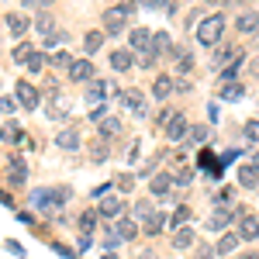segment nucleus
I'll use <instances>...</instances> for the list:
<instances>
[{
    "label": "nucleus",
    "mask_w": 259,
    "mask_h": 259,
    "mask_svg": "<svg viewBox=\"0 0 259 259\" xmlns=\"http://www.w3.org/2000/svg\"><path fill=\"white\" fill-rule=\"evenodd\" d=\"M132 14H135V4H132V0H124V4H121V7H107V11H104V35H121V31H124V21L132 18Z\"/></svg>",
    "instance_id": "obj_1"
},
{
    "label": "nucleus",
    "mask_w": 259,
    "mask_h": 259,
    "mask_svg": "<svg viewBox=\"0 0 259 259\" xmlns=\"http://www.w3.org/2000/svg\"><path fill=\"white\" fill-rule=\"evenodd\" d=\"M221 35H225V14H211V18H204L197 24V41L204 45V49L218 45Z\"/></svg>",
    "instance_id": "obj_2"
},
{
    "label": "nucleus",
    "mask_w": 259,
    "mask_h": 259,
    "mask_svg": "<svg viewBox=\"0 0 259 259\" xmlns=\"http://www.w3.org/2000/svg\"><path fill=\"white\" fill-rule=\"evenodd\" d=\"M14 97H18V104L21 107H24V111H35V107H38V90H35V87H31V83H24L21 80L18 83V90H14Z\"/></svg>",
    "instance_id": "obj_3"
},
{
    "label": "nucleus",
    "mask_w": 259,
    "mask_h": 259,
    "mask_svg": "<svg viewBox=\"0 0 259 259\" xmlns=\"http://www.w3.org/2000/svg\"><path fill=\"white\" fill-rule=\"evenodd\" d=\"M66 76H69V80H76V83L97 80V73H94V62H90V59H76V62H73V69H69Z\"/></svg>",
    "instance_id": "obj_4"
},
{
    "label": "nucleus",
    "mask_w": 259,
    "mask_h": 259,
    "mask_svg": "<svg viewBox=\"0 0 259 259\" xmlns=\"http://www.w3.org/2000/svg\"><path fill=\"white\" fill-rule=\"evenodd\" d=\"M7 177H11V183H18V187L28 183V166H24L21 156H11V159H7Z\"/></svg>",
    "instance_id": "obj_5"
},
{
    "label": "nucleus",
    "mask_w": 259,
    "mask_h": 259,
    "mask_svg": "<svg viewBox=\"0 0 259 259\" xmlns=\"http://www.w3.org/2000/svg\"><path fill=\"white\" fill-rule=\"evenodd\" d=\"M118 100L132 111V114H145V111H149V107H145V100H142V94L135 90V87H132V90H124V94H118Z\"/></svg>",
    "instance_id": "obj_6"
},
{
    "label": "nucleus",
    "mask_w": 259,
    "mask_h": 259,
    "mask_svg": "<svg viewBox=\"0 0 259 259\" xmlns=\"http://www.w3.org/2000/svg\"><path fill=\"white\" fill-rule=\"evenodd\" d=\"M128 41H132V49L142 56V52H149V49H152V31H149V28H132Z\"/></svg>",
    "instance_id": "obj_7"
},
{
    "label": "nucleus",
    "mask_w": 259,
    "mask_h": 259,
    "mask_svg": "<svg viewBox=\"0 0 259 259\" xmlns=\"http://www.w3.org/2000/svg\"><path fill=\"white\" fill-rule=\"evenodd\" d=\"M135 66V56L128 52V49H114L111 52V69H118V73H128Z\"/></svg>",
    "instance_id": "obj_8"
},
{
    "label": "nucleus",
    "mask_w": 259,
    "mask_h": 259,
    "mask_svg": "<svg viewBox=\"0 0 259 259\" xmlns=\"http://www.w3.org/2000/svg\"><path fill=\"white\" fill-rule=\"evenodd\" d=\"M239 218H242L239 239H242V242H249V239H259V221L252 218V214H245V211H239Z\"/></svg>",
    "instance_id": "obj_9"
},
{
    "label": "nucleus",
    "mask_w": 259,
    "mask_h": 259,
    "mask_svg": "<svg viewBox=\"0 0 259 259\" xmlns=\"http://www.w3.org/2000/svg\"><path fill=\"white\" fill-rule=\"evenodd\" d=\"M56 145H59V149H69V152L80 149V132H76V128H62V132H56Z\"/></svg>",
    "instance_id": "obj_10"
},
{
    "label": "nucleus",
    "mask_w": 259,
    "mask_h": 259,
    "mask_svg": "<svg viewBox=\"0 0 259 259\" xmlns=\"http://www.w3.org/2000/svg\"><path fill=\"white\" fill-rule=\"evenodd\" d=\"M169 187H177V177H173V173H159V177H152V187H149V190H152L156 197H166Z\"/></svg>",
    "instance_id": "obj_11"
},
{
    "label": "nucleus",
    "mask_w": 259,
    "mask_h": 259,
    "mask_svg": "<svg viewBox=\"0 0 259 259\" xmlns=\"http://www.w3.org/2000/svg\"><path fill=\"white\" fill-rule=\"evenodd\" d=\"M187 132H190V128H187V118L177 111V118L166 124V135H169V142H183V135H187Z\"/></svg>",
    "instance_id": "obj_12"
},
{
    "label": "nucleus",
    "mask_w": 259,
    "mask_h": 259,
    "mask_svg": "<svg viewBox=\"0 0 259 259\" xmlns=\"http://www.w3.org/2000/svg\"><path fill=\"white\" fill-rule=\"evenodd\" d=\"M239 235H235V232H225V235H221L218 242H214V252H218V256H228V252H235V249H239Z\"/></svg>",
    "instance_id": "obj_13"
},
{
    "label": "nucleus",
    "mask_w": 259,
    "mask_h": 259,
    "mask_svg": "<svg viewBox=\"0 0 259 259\" xmlns=\"http://www.w3.org/2000/svg\"><path fill=\"white\" fill-rule=\"evenodd\" d=\"M173 87H177V83H173V76H169V73L156 76V83H152V94H156V100H166L169 94H173Z\"/></svg>",
    "instance_id": "obj_14"
},
{
    "label": "nucleus",
    "mask_w": 259,
    "mask_h": 259,
    "mask_svg": "<svg viewBox=\"0 0 259 259\" xmlns=\"http://www.w3.org/2000/svg\"><path fill=\"white\" fill-rule=\"evenodd\" d=\"M121 207H124L121 197H104V200H100V214H104V218H114V221H118L121 218Z\"/></svg>",
    "instance_id": "obj_15"
},
{
    "label": "nucleus",
    "mask_w": 259,
    "mask_h": 259,
    "mask_svg": "<svg viewBox=\"0 0 259 259\" xmlns=\"http://www.w3.org/2000/svg\"><path fill=\"white\" fill-rule=\"evenodd\" d=\"M28 24H31V21L24 18V14H7V31H11L14 38H21V35L28 31Z\"/></svg>",
    "instance_id": "obj_16"
},
{
    "label": "nucleus",
    "mask_w": 259,
    "mask_h": 259,
    "mask_svg": "<svg viewBox=\"0 0 259 259\" xmlns=\"http://www.w3.org/2000/svg\"><path fill=\"white\" fill-rule=\"evenodd\" d=\"M232 218H239V214H232V211H228V207H225V211H214V214H211V218H207V228H214V232H221V228H228V221Z\"/></svg>",
    "instance_id": "obj_17"
},
{
    "label": "nucleus",
    "mask_w": 259,
    "mask_h": 259,
    "mask_svg": "<svg viewBox=\"0 0 259 259\" xmlns=\"http://www.w3.org/2000/svg\"><path fill=\"white\" fill-rule=\"evenodd\" d=\"M235 28L245 31V35H249V31L256 35V31H259V14H256V11H252V14H239V18H235Z\"/></svg>",
    "instance_id": "obj_18"
},
{
    "label": "nucleus",
    "mask_w": 259,
    "mask_h": 259,
    "mask_svg": "<svg viewBox=\"0 0 259 259\" xmlns=\"http://www.w3.org/2000/svg\"><path fill=\"white\" fill-rule=\"evenodd\" d=\"M114 232H118L121 242H124V239H135V235H139V225H135V221H128V218H118V221H114Z\"/></svg>",
    "instance_id": "obj_19"
},
{
    "label": "nucleus",
    "mask_w": 259,
    "mask_h": 259,
    "mask_svg": "<svg viewBox=\"0 0 259 259\" xmlns=\"http://www.w3.org/2000/svg\"><path fill=\"white\" fill-rule=\"evenodd\" d=\"M118 132H121V121L118 118H104V121H100V142L118 139Z\"/></svg>",
    "instance_id": "obj_20"
},
{
    "label": "nucleus",
    "mask_w": 259,
    "mask_h": 259,
    "mask_svg": "<svg viewBox=\"0 0 259 259\" xmlns=\"http://www.w3.org/2000/svg\"><path fill=\"white\" fill-rule=\"evenodd\" d=\"M35 31L45 35V38H52V35H56V18H52V14H38V18H35Z\"/></svg>",
    "instance_id": "obj_21"
},
{
    "label": "nucleus",
    "mask_w": 259,
    "mask_h": 259,
    "mask_svg": "<svg viewBox=\"0 0 259 259\" xmlns=\"http://www.w3.org/2000/svg\"><path fill=\"white\" fill-rule=\"evenodd\" d=\"M104 31H87L83 35V49H87V56H94V52H100V45H104Z\"/></svg>",
    "instance_id": "obj_22"
},
{
    "label": "nucleus",
    "mask_w": 259,
    "mask_h": 259,
    "mask_svg": "<svg viewBox=\"0 0 259 259\" xmlns=\"http://www.w3.org/2000/svg\"><path fill=\"white\" fill-rule=\"evenodd\" d=\"M0 142H24V128L14 124V121H7V124L0 128Z\"/></svg>",
    "instance_id": "obj_23"
},
{
    "label": "nucleus",
    "mask_w": 259,
    "mask_h": 259,
    "mask_svg": "<svg viewBox=\"0 0 259 259\" xmlns=\"http://www.w3.org/2000/svg\"><path fill=\"white\" fill-rule=\"evenodd\" d=\"M73 62H76V59H69V52H66V49H59V52H52V56H49V66H52V69H66V73H69V69H73Z\"/></svg>",
    "instance_id": "obj_24"
},
{
    "label": "nucleus",
    "mask_w": 259,
    "mask_h": 259,
    "mask_svg": "<svg viewBox=\"0 0 259 259\" xmlns=\"http://www.w3.org/2000/svg\"><path fill=\"white\" fill-rule=\"evenodd\" d=\"M169 49H173L169 35H166V31H156V35H152V52H156V56H162V52L169 56Z\"/></svg>",
    "instance_id": "obj_25"
},
{
    "label": "nucleus",
    "mask_w": 259,
    "mask_h": 259,
    "mask_svg": "<svg viewBox=\"0 0 259 259\" xmlns=\"http://www.w3.org/2000/svg\"><path fill=\"white\" fill-rule=\"evenodd\" d=\"M173 245L177 249H190L194 245V228H177L173 232Z\"/></svg>",
    "instance_id": "obj_26"
},
{
    "label": "nucleus",
    "mask_w": 259,
    "mask_h": 259,
    "mask_svg": "<svg viewBox=\"0 0 259 259\" xmlns=\"http://www.w3.org/2000/svg\"><path fill=\"white\" fill-rule=\"evenodd\" d=\"M104 90H107V83H104V80H90V83H87V97L94 100V104H104Z\"/></svg>",
    "instance_id": "obj_27"
},
{
    "label": "nucleus",
    "mask_w": 259,
    "mask_h": 259,
    "mask_svg": "<svg viewBox=\"0 0 259 259\" xmlns=\"http://www.w3.org/2000/svg\"><path fill=\"white\" fill-rule=\"evenodd\" d=\"M239 183H242V187H256V183H259V169H256V166H242V169H239Z\"/></svg>",
    "instance_id": "obj_28"
},
{
    "label": "nucleus",
    "mask_w": 259,
    "mask_h": 259,
    "mask_svg": "<svg viewBox=\"0 0 259 259\" xmlns=\"http://www.w3.org/2000/svg\"><path fill=\"white\" fill-rule=\"evenodd\" d=\"M221 97L225 100H242L245 97V87H239V83H221Z\"/></svg>",
    "instance_id": "obj_29"
},
{
    "label": "nucleus",
    "mask_w": 259,
    "mask_h": 259,
    "mask_svg": "<svg viewBox=\"0 0 259 259\" xmlns=\"http://www.w3.org/2000/svg\"><path fill=\"white\" fill-rule=\"evenodd\" d=\"M97 214H100V211H83V214H80V232H83V235H90V232L97 228Z\"/></svg>",
    "instance_id": "obj_30"
},
{
    "label": "nucleus",
    "mask_w": 259,
    "mask_h": 259,
    "mask_svg": "<svg viewBox=\"0 0 259 259\" xmlns=\"http://www.w3.org/2000/svg\"><path fill=\"white\" fill-rule=\"evenodd\" d=\"M232 59H242L239 49H235V45H225L218 56H214V66H225V62H232Z\"/></svg>",
    "instance_id": "obj_31"
},
{
    "label": "nucleus",
    "mask_w": 259,
    "mask_h": 259,
    "mask_svg": "<svg viewBox=\"0 0 259 259\" xmlns=\"http://www.w3.org/2000/svg\"><path fill=\"white\" fill-rule=\"evenodd\" d=\"M187 221H190V207H183V204H180L177 211L169 214V228H180V225H187Z\"/></svg>",
    "instance_id": "obj_32"
},
{
    "label": "nucleus",
    "mask_w": 259,
    "mask_h": 259,
    "mask_svg": "<svg viewBox=\"0 0 259 259\" xmlns=\"http://www.w3.org/2000/svg\"><path fill=\"white\" fill-rule=\"evenodd\" d=\"M152 214H156V211H152V204H149V200H139V204H135V218H139L142 225L152 218Z\"/></svg>",
    "instance_id": "obj_33"
},
{
    "label": "nucleus",
    "mask_w": 259,
    "mask_h": 259,
    "mask_svg": "<svg viewBox=\"0 0 259 259\" xmlns=\"http://www.w3.org/2000/svg\"><path fill=\"white\" fill-rule=\"evenodd\" d=\"M49 197H52V204H66V200L73 197V190H69V187H52Z\"/></svg>",
    "instance_id": "obj_34"
},
{
    "label": "nucleus",
    "mask_w": 259,
    "mask_h": 259,
    "mask_svg": "<svg viewBox=\"0 0 259 259\" xmlns=\"http://www.w3.org/2000/svg\"><path fill=\"white\" fill-rule=\"evenodd\" d=\"M162 225H166V214H159V211H156L152 218L145 221V232H149V235H156V232H162Z\"/></svg>",
    "instance_id": "obj_35"
},
{
    "label": "nucleus",
    "mask_w": 259,
    "mask_h": 259,
    "mask_svg": "<svg viewBox=\"0 0 259 259\" xmlns=\"http://www.w3.org/2000/svg\"><path fill=\"white\" fill-rule=\"evenodd\" d=\"M31 52H35V49H31L28 41H21V45H14V62H28V59H31Z\"/></svg>",
    "instance_id": "obj_36"
},
{
    "label": "nucleus",
    "mask_w": 259,
    "mask_h": 259,
    "mask_svg": "<svg viewBox=\"0 0 259 259\" xmlns=\"http://www.w3.org/2000/svg\"><path fill=\"white\" fill-rule=\"evenodd\" d=\"M24 66H28V73H41L45 69V56L41 52H31V59L24 62Z\"/></svg>",
    "instance_id": "obj_37"
},
{
    "label": "nucleus",
    "mask_w": 259,
    "mask_h": 259,
    "mask_svg": "<svg viewBox=\"0 0 259 259\" xmlns=\"http://www.w3.org/2000/svg\"><path fill=\"white\" fill-rule=\"evenodd\" d=\"M207 135H211V132H207L204 124H197V128H190V145H200V142H207Z\"/></svg>",
    "instance_id": "obj_38"
},
{
    "label": "nucleus",
    "mask_w": 259,
    "mask_h": 259,
    "mask_svg": "<svg viewBox=\"0 0 259 259\" xmlns=\"http://www.w3.org/2000/svg\"><path fill=\"white\" fill-rule=\"evenodd\" d=\"M90 152H94V162H107V142H97Z\"/></svg>",
    "instance_id": "obj_39"
},
{
    "label": "nucleus",
    "mask_w": 259,
    "mask_h": 259,
    "mask_svg": "<svg viewBox=\"0 0 259 259\" xmlns=\"http://www.w3.org/2000/svg\"><path fill=\"white\" fill-rule=\"evenodd\" d=\"M18 107V97H0V114H14Z\"/></svg>",
    "instance_id": "obj_40"
},
{
    "label": "nucleus",
    "mask_w": 259,
    "mask_h": 259,
    "mask_svg": "<svg viewBox=\"0 0 259 259\" xmlns=\"http://www.w3.org/2000/svg\"><path fill=\"white\" fill-rule=\"evenodd\" d=\"M245 139L259 142V121H245Z\"/></svg>",
    "instance_id": "obj_41"
},
{
    "label": "nucleus",
    "mask_w": 259,
    "mask_h": 259,
    "mask_svg": "<svg viewBox=\"0 0 259 259\" xmlns=\"http://www.w3.org/2000/svg\"><path fill=\"white\" fill-rule=\"evenodd\" d=\"M218 252H214V245H197V252H194V259H214Z\"/></svg>",
    "instance_id": "obj_42"
},
{
    "label": "nucleus",
    "mask_w": 259,
    "mask_h": 259,
    "mask_svg": "<svg viewBox=\"0 0 259 259\" xmlns=\"http://www.w3.org/2000/svg\"><path fill=\"white\" fill-rule=\"evenodd\" d=\"M177 69H180V73H190V69H194V56L187 52L183 59H177Z\"/></svg>",
    "instance_id": "obj_43"
},
{
    "label": "nucleus",
    "mask_w": 259,
    "mask_h": 259,
    "mask_svg": "<svg viewBox=\"0 0 259 259\" xmlns=\"http://www.w3.org/2000/svg\"><path fill=\"white\" fill-rule=\"evenodd\" d=\"M132 183H135V180H132V173H118V187L124 190V194H128V190H135Z\"/></svg>",
    "instance_id": "obj_44"
},
{
    "label": "nucleus",
    "mask_w": 259,
    "mask_h": 259,
    "mask_svg": "<svg viewBox=\"0 0 259 259\" xmlns=\"http://www.w3.org/2000/svg\"><path fill=\"white\" fill-rule=\"evenodd\" d=\"M62 41H66V31H56V35H52V38H45V45H49V49H56V52H59V45Z\"/></svg>",
    "instance_id": "obj_45"
},
{
    "label": "nucleus",
    "mask_w": 259,
    "mask_h": 259,
    "mask_svg": "<svg viewBox=\"0 0 259 259\" xmlns=\"http://www.w3.org/2000/svg\"><path fill=\"white\" fill-rule=\"evenodd\" d=\"M156 59H159V56H156L152 49H149V52H142V56H139V62H142V66H152Z\"/></svg>",
    "instance_id": "obj_46"
},
{
    "label": "nucleus",
    "mask_w": 259,
    "mask_h": 259,
    "mask_svg": "<svg viewBox=\"0 0 259 259\" xmlns=\"http://www.w3.org/2000/svg\"><path fill=\"white\" fill-rule=\"evenodd\" d=\"M104 114H107V104H97V107L90 111V118H94V121H104Z\"/></svg>",
    "instance_id": "obj_47"
},
{
    "label": "nucleus",
    "mask_w": 259,
    "mask_h": 259,
    "mask_svg": "<svg viewBox=\"0 0 259 259\" xmlns=\"http://www.w3.org/2000/svg\"><path fill=\"white\" fill-rule=\"evenodd\" d=\"M190 180H194V177H190V169H180V173H177V187H187Z\"/></svg>",
    "instance_id": "obj_48"
},
{
    "label": "nucleus",
    "mask_w": 259,
    "mask_h": 259,
    "mask_svg": "<svg viewBox=\"0 0 259 259\" xmlns=\"http://www.w3.org/2000/svg\"><path fill=\"white\" fill-rule=\"evenodd\" d=\"M76 245H80V252H87V249H90V245H94V239H90V235H83V239L76 242Z\"/></svg>",
    "instance_id": "obj_49"
},
{
    "label": "nucleus",
    "mask_w": 259,
    "mask_h": 259,
    "mask_svg": "<svg viewBox=\"0 0 259 259\" xmlns=\"http://www.w3.org/2000/svg\"><path fill=\"white\" fill-rule=\"evenodd\" d=\"M159 7H162V11H169V14H173V11H177V0H162Z\"/></svg>",
    "instance_id": "obj_50"
},
{
    "label": "nucleus",
    "mask_w": 259,
    "mask_h": 259,
    "mask_svg": "<svg viewBox=\"0 0 259 259\" xmlns=\"http://www.w3.org/2000/svg\"><path fill=\"white\" fill-rule=\"evenodd\" d=\"M139 4H142V7H159L162 0H139Z\"/></svg>",
    "instance_id": "obj_51"
},
{
    "label": "nucleus",
    "mask_w": 259,
    "mask_h": 259,
    "mask_svg": "<svg viewBox=\"0 0 259 259\" xmlns=\"http://www.w3.org/2000/svg\"><path fill=\"white\" fill-rule=\"evenodd\" d=\"M204 4H211V7H221V4H225V7H228L232 0H204Z\"/></svg>",
    "instance_id": "obj_52"
},
{
    "label": "nucleus",
    "mask_w": 259,
    "mask_h": 259,
    "mask_svg": "<svg viewBox=\"0 0 259 259\" xmlns=\"http://www.w3.org/2000/svg\"><path fill=\"white\" fill-rule=\"evenodd\" d=\"M139 259H156V252H152V249H149V252H142Z\"/></svg>",
    "instance_id": "obj_53"
},
{
    "label": "nucleus",
    "mask_w": 259,
    "mask_h": 259,
    "mask_svg": "<svg viewBox=\"0 0 259 259\" xmlns=\"http://www.w3.org/2000/svg\"><path fill=\"white\" fill-rule=\"evenodd\" d=\"M252 166H256V169H259V152H256V156H252Z\"/></svg>",
    "instance_id": "obj_54"
},
{
    "label": "nucleus",
    "mask_w": 259,
    "mask_h": 259,
    "mask_svg": "<svg viewBox=\"0 0 259 259\" xmlns=\"http://www.w3.org/2000/svg\"><path fill=\"white\" fill-rule=\"evenodd\" d=\"M35 4H38V7H45V4H52V0H35Z\"/></svg>",
    "instance_id": "obj_55"
},
{
    "label": "nucleus",
    "mask_w": 259,
    "mask_h": 259,
    "mask_svg": "<svg viewBox=\"0 0 259 259\" xmlns=\"http://www.w3.org/2000/svg\"><path fill=\"white\" fill-rule=\"evenodd\" d=\"M242 259H259V256H252V252H249V256H242Z\"/></svg>",
    "instance_id": "obj_56"
},
{
    "label": "nucleus",
    "mask_w": 259,
    "mask_h": 259,
    "mask_svg": "<svg viewBox=\"0 0 259 259\" xmlns=\"http://www.w3.org/2000/svg\"><path fill=\"white\" fill-rule=\"evenodd\" d=\"M245 4H259V0H245Z\"/></svg>",
    "instance_id": "obj_57"
},
{
    "label": "nucleus",
    "mask_w": 259,
    "mask_h": 259,
    "mask_svg": "<svg viewBox=\"0 0 259 259\" xmlns=\"http://www.w3.org/2000/svg\"><path fill=\"white\" fill-rule=\"evenodd\" d=\"M104 259H118V256H104Z\"/></svg>",
    "instance_id": "obj_58"
},
{
    "label": "nucleus",
    "mask_w": 259,
    "mask_h": 259,
    "mask_svg": "<svg viewBox=\"0 0 259 259\" xmlns=\"http://www.w3.org/2000/svg\"><path fill=\"white\" fill-rule=\"evenodd\" d=\"M256 38H259V31H256Z\"/></svg>",
    "instance_id": "obj_59"
}]
</instances>
